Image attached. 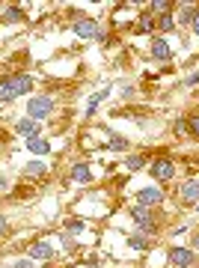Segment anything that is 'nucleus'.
<instances>
[{
  "label": "nucleus",
  "mask_w": 199,
  "mask_h": 268,
  "mask_svg": "<svg viewBox=\"0 0 199 268\" xmlns=\"http://www.w3.org/2000/svg\"><path fill=\"white\" fill-rule=\"evenodd\" d=\"M6 18H9V21H18V18H21V12H18V9H9V12H6Z\"/></svg>",
  "instance_id": "obj_24"
},
{
  "label": "nucleus",
  "mask_w": 199,
  "mask_h": 268,
  "mask_svg": "<svg viewBox=\"0 0 199 268\" xmlns=\"http://www.w3.org/2000/svg\"><path fill=\"white\" fill-rule=\"evenodd\" d=\"M27 149H30L33 155H45V152H51V143H48V140H39V137H33V140H27Z\"/></svg>",
  "instance_id": "obj_12"
},
{
  "label": "nucleus",
  "mask_w": 199,
  "mask_h": 268,
  "mask_svg": "<svg viewBox=\"0 0 199 268\" xmlns=\"http://www.w3.org/2000/svg\"><path fill=\"white\" fill-rule=\"evenodd\" d=\"M137 200H140V206H155V203L164 200V194H161L158 188H143V191L137 194Z\"/></svg>",
  "instance_id": "obj_8"
},
{
  "label": "nucleus",
  "mask_w": 199,
  "mask_h": 268,
  "mask_svg": "<svg viewBox=\"0 0 199 268\" xmlns=\"http://www.w3.org/2000/svg\"><path fill=\"white\" fill-rule=\"evenodd\" d=\"M131 218L140 224V227H143V230H149V233L155 230V224H152V215H149V209H146V206H137V209L131 212Z\"/></svg>",
  "instance_id": "obj_7"
},
{
  "label": "nucleus",
  "mask_w": 199,
  "mask_h": 268,
  "mask_svg": "<svg viewBox=\"0 0 199 268\" xmlns=\"http://www.w3.org/2000/svg\"><path fill=\"white\" fill-rule=\"evenodd\" d=\"M27 173H30V176H42V173H45V164H42V161H33V164L27 167Z\"/></svg>",
  "instance_id": "obj_19"
},
{
  "label": "nucleus",
  "mask_w": 199,
  "mask_h": 268,
  "mask_svg": "<svg viewBox=\"0 0 199 268\" xmlns=\"http://www.w3.org/2000/svg\"><path fill=\"white\" fill-rule=\"evenodd\" d=\"M110 149H128V140L125 137H110Z\"/></svg>",
  "instance_id": "obj_18"
},
{
  "label": "nucleus",
  "mask_w": 199,
  "mask_h": 268,
  "mask_svg": "<svg viewBox=\"0 0 199 268\" xmlns=\"http://www.w3.org/2000/svg\"><path fill=\"white\" fill-rule=\"evenodd\" d=\"M30 256H33V259H51V256H54V247L45 244V241H39V244L30 247Z\"/></svg>",
  "instance_id": "obj_10"
},
{
  "label": "nucleus",
  "mask_w": 199,
  "mask_h": 268,
  "mask_svg": "<svg viewBox=\"0 0 199 268\" xmlns=\"http://www.w3.org/2000/svg\"><path fill=\"white\" fill-rule=\"evenodd\" d=\"M169 6H172L169 0H155V3H152V9H155V12H161V15H166V12H169Z\"/></svg>",
  "instance_id": "obj_16"
},
{
  "label": "nucleus",
  "mask_w": 199,
  "mask_h": 268,
  "mask_svg": "<svg viewBox=\"0 0 199 268\" xmlns=\"http://www.w3.org/2000/svg\"><path fill=\"white\" fill-rule=\"evenodd\" d=\"M181 197H184L187 203H196L199 200V182H196V179H187V182L181 185Z\"/></svg>",
  "instance_id": "obj_9"
},
{
  "label": "nucleus",
  "mask_w": 199,
  "mask_h": 268,
  "mask_svg": "<svg viewBox=\"0 0 199 268\" xmlns=\"http://www.w3.org/2000/svg\"><path fill=\"white\" fill-rule=\"evenodd\" d=\"M193 84H199V72H193V75H187V87H193Z\"/></svg>",
  "instance_id": "obj_25"
},
{
  "label": "nucleus",
  "mask_w": 199,
  "mask_h": 268,
  "mask_svg": "<svg viewBox=\"0 0 199 268\" xmlns=\"http://www.w3.org/2000/svg\"><path fill=\"white\" fill-rule=\"evenodd\" d=\"M30 87H33V78H24V75H18V78H6V81H0V101L18 99V96L30 93Z\"/></svg>",
  "instance_id": "obj_1"
},
{
  "label": "nucleus",
  "mask_w": 199,
  "mask_h": 268,
  "mask_svg": "<svg viewBox=\"0 0 199 268\" xmlns=\"http://www.w3.org/2000/svg\"><path fill=\"white\" fill-rule=\"evenodd\" d=\"M190 27H193V33L199 36V12H193V18H190Z\"/></svg>",
  "instance_id": "obj_23"
},
{
  "label": "nucleus",
  "mask_w": 199,
  "mask_h": 268,
  "mask_svg": "<svg viewBox=\"0 0 199 268\" xmlns=\"http://www.w3.org/2000/svg\"><path fill=\"white\" fill-rule=\"evenodd\" d=\"M187 125H190V131H193V137H199V116H193V119H190Z\"/></svg>",
  "instance_id": "obj_21"
},
{
  "label": "nucleus",
  "mask_w": 199,
  "mask_h": 268,
  "mask_svg": "<svg viewBox=\"0 0 199 268\" xmlns=\"http://www.w3.org/2000/svg\"><path fill=\"white\" fill-rule=\"evenodd\" d=\"M107 99V90H101V93H95L92 99H89V104H86V113H95V107H98L101 101Z\"/></svg>",
  "instance_id": "obj_14"
},
{
  "label": "nucleus",
  "mask_w": 199,
  "mask_h": 268,
  "mask_svg": "<svg viewBox=\"0 0 199 268\" xmlns=\"http://www.w3.org/2000/svg\"><path fill=\"white\" fill-rule=\"evenodd\" d=\"M0 235H6V218H0Z\"/></svg>",
  "instance_id": "obj_27"
},
{
  "label": "nucleus",
  "mask_w": 199,
  "mask_h": 268,
  "mask_svg": "<svg viewBox=\"0 0 199 268\" xmlns=\"http://www.w3.org/2000/svg\"><path fill=\"white\" fill-rule=\"evenodd\" d=\"M15 131L21 134V137H27V140H33L36 134H39V122L27 116V119H21V122H15Z\"/></svg>",
  "instance_id": "obj_6"
},
{
  "label": "nucleus",
  "mask_w": 199,
  "mask_h": 268,
  "mask_svg": "<svg viewBox=\"0 0 199 268\" xmlns=\"http://www.w3.org/2000/svg\"><path fill=\"white\" fill-rule=\"evenodd\" d=\"M68 230H71V233H80V230H83V221H71Z\"/></svg>",
  "instance_id": "obj_22"
},
{
  "label": "nucleus",
  "mask_w": 199,
  "mask_h": 268,
  "mask_svg": "<svg viewBox=\"0 0 199 268\" xmlns=\"http://www.w3.org/2000/svg\"><path fill=\"white\" fill-rule=\"evenodd\" d=\"M12 268H33V265H30L27 259H21V262H15V265H12Z\"/></svg>",
  "instance_id": "obj_26"
},
{
  "label": "nucleus",
  "mask_w": 199,
  "mask_h": 268,
  "mask_svg": "<svg viewBox=\"0 0 199 268\" xmlns=\"http://www.w3.org/2000/svg\"><path fill=\"white\" fill-rule=\"evenodd\" d=\"M128 244H131L134 250H146V247H149V238H146V235H131Z\"/></svg>",
  "instance_id": "obj_15"
},
{
  "label": "nucleus",
  "mask_w": 199,
  "mask_h": 268,
  "mask_svg": "<svg viewBox=\"0 0 199 268\" xmlns=\"http://www.w3.org/2000/svg\"><path fill=\"white\" fill-rule=\"evenodd\" d=\"M193 244H196V250H199V233H196V235H193Z\"/></svg>",
  "instance_id": "obj_28"
},
{
  "label": "nucleus",
  "mask_w": 199,
  "mask_h": 268,
  "mask_svg": "<svg viewBox=\"0 0 199 268\" xmlns=\"http://www.w3.org/2000/svg\"><path fill=\"white\" fill-rule=\"evenodd\" d=\"M169 262H172V265H178V268H187V265H193V262H196V253H193V250H187V247H172V250H169Z\"/></svg>",
  "instance_id": "obj_2"
},
{
  "label": "nucleus",
  "mask_w": 199,
  "mask_h": 268,
  "mask_svg": "<svg viewBox=\"0 0 199 268\" xmlns=\"http://www.w3.org/2000/svg\"><path fill=\"white\" fill-rule=\"evenodd\" d=\"M71 179H74V182H89V179H92V173H89V167H86V164H74V170H71Z\"/></svg>",
  "instance_id": "obj_13"
},
{
  "label": "nucleus",
  "mask_w": 199,
  "mask_h": 268,
  "mask_svg": "<svg viewBox=\"0 0 199 268\" xmlns=\"http://www.w3.org/2000/svg\"><path fill=\"white\" fill-rule=\"evenodd\" d=\"M158 27H161V30H172V27H175V21H172V15H169V12H166V15H161Z\"/></svg>",
  "instance_id": "obj_17"
},
{
  "label": "nucleus",
  "mask_w": 199,
  "mask_h": 268,
  "mask_svg": "<svg viewBox=\"0 0 199 268\" xmlns=\"http://www.w3.org/2000/svg\"><path fill=\"white\" fill-rule=\"evenodd\" d=\"M125 164H128V170H140V167H143V158H140V155H131Z\"/></svg>",
  "instance_id": "obj_20"
},
{
  "label": "nucleus",
  "mask_w": 199,
  "mask_h": 268,
  "mask_svg": "<svg viewBox=\"0 0 199 268\" xmlns=\"http://www.w3.org/2000/svg\"><path fill=\"white\" fill-rule=\"evenodd\" d=\"M152 57L155 60H169V45H166L164 39H155L152 42Z\"/></svg>",
  "instance_id": "obj_11"
},
{
  "label": "nucleus",
  "mask_w": 199,
  "mask_h": 268,
  "mask_svg": "<svg viewBox=\"0 0 199 268\" xmlns=\"http://www.w3.org/2000/svg\"><path fill=\"white\" fill-rule=\"evenodd\" d=\"M54 110V101L51 99H33V101H27V113H30V119H39V116H48Z\"/></svg>",
  "instance_id": "obj_3"
},
{
  "label": "nucleus",
  "mask_w": 199,
  "mask_h": 268,
  "mask_svg": "<svg viewBox=\"0 0 199 268\" xmlns=\"http://www.w3.org/2000/svg\"><path fill=\"white\" fill-rule=\"evenodd\" d=\"M152 176L161 179V182H164V179H172V176H175V164H172L169 158H158V161L152 164Z\"/></svg>",
  "instance_id": "obj_5"
},
{
  "label": "nucleus",
  "mask_w": 199,
  "mask_h": 268,
  "mask_svg": "<svg viewBox=\"0 0 199 268\" xmlns=\"http://www.w3.org/2000/svg\"><path fill=\"white\" fill-rule=\"evenodd\" d=\"M74 33H77V36H83V39H104L101 27L95 24V21H89V18L77 21V24H74Z\"/></svg>",
  "instance_id": "obj_4"
}]
</instances>
